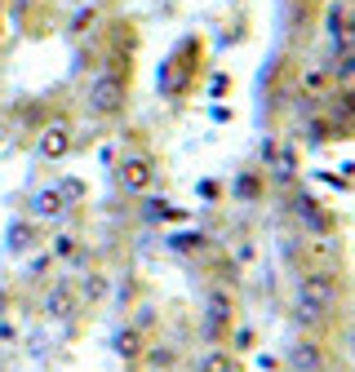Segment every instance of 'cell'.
<instances>
[{
    "instance_id": "6da1fadb",
    "label": "cell",
    "mask_w": 355,
    "mask_h": 372,
    "mask_svg": "<svg viewBox=\"0 0 355 372\" xmlns=\"http://www.w3.org/2000/svg\"><path fill=\"white\" fill-rule=\"evenodd\" d=\"M62 151V133H45V142H40V156H58Z\"/></svg>"
}]
</instances>
